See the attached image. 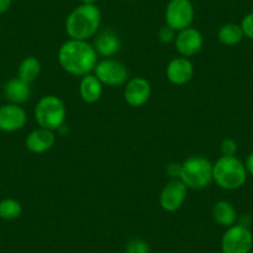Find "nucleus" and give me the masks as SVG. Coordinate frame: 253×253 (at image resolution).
I'll list each match as a JSON object with an SVG mask.
<instances>
[{"mask_svg":"<svg viewBox=\"0 0 253 253\" xmlns=\"http://www.w3.org/2000/svg\"><path fill=\"white\" fill-rule=\"evenodd\" d=\"M61 69L75 77H84L94 71L98 55L88 41L69 39L57 52Z\"/></svg>","mask_w":253,"mask_h":253,"instance_id":"1","label":"nucleus"},{"mask_svg":"<svg viewBox=\"0 0 253 253\" xmlns=\"http://www.w3.org/2000/svg\"><path fill=\"white\" fill-rule=\"evenodd\" d=\"M101 23L102 13L98 6L80 4L67 15L65 30L70 39L88 41L98 34Z\"/></svg>","mask_w":253,"mask_h":253,"instance_id":"2","label":"nucleus"},{"mask_svg":"<svg viewBox=\"0 0 253 253\" xmlns=\"http://www.w3.org/2000/svg\"><path fill=\"white\" fill-rule=\"evenodd\" d=\"M245 164L236 155H222L213 163V181L223 190H237L247 180Z\"/></svg>","mask_w":253,"mask_h":253,"instance_id":"3","label":"nucleus"},{"mask_svg":"<svg viewBox=\"0 0 253 253\" xmlns=\"http://www.w3.org/2000/svg\"><path fill=\"white\" fill-rule=\"evenodd\" d=\"M34 117L41 128H46L52 132L60 130L67 117L66 104L60 97L53 94L43 96L35 104Z\"/></svg>","mask_w":253,"mask_h":253,"instance_id":"4","label":"nucleus"},{"mask_svg":"<svg viewBox=\"0 0 253 253\" xmlns=\"http://www.w3.org/2000/svg\"><path fill=\"white\" fill-rule=\"evenodd\" d=\"M179 179L190 190L206 189L213 181V164L201 155H193L181 163Z\"/></svg>","mask_w":253,"mask_h":253,"instance_id":"5","label":"nucleus"},{"mask_svg":"<svg viewBox=\"0 0 253 253\" xmlns=\"http://www.w3.org/2000/svg\"><path fill=\"white\" fill-rule=\"evenodd\" d=\"M194 19L195 8L191 0H169L164 11L165 25L177 33L193 25Z\"/></svg>","mask_w":253,"mask_h":253,"instance_id":"6","label":"nucleus"},{"mask_svg":"<svg viewBox=\"0 0 253 253\" xmlns=\"http://www.w3.org/2000/svg\"><path fill=\"white\" fill-rule=\"evenodd\" d=\"M252 246V232L247 226L241 223H235L228 227L221 240L222 253H250Z\"/></svg>","mask_w":253,"mask_h":253,"instance_id":"7","label":"nucleus"},{"mask_svg":"<svg viewBox=\"0 0 253 253\" xmlns=\"http://www.w3.org/2000/svg\"><path fill=\"white\" fill-rule=\"evenodd\" d=\"M93 74L102 82L103 86L117 87L126 84L128 81V70L126 66L116 58H103L98 61L94 67Z\"/></svg>","mask_w":253,"mask_h":253,"instance_id":"8","label":"nucleus"},{"mask_svg":"<svg viewBox=\"0 0 253 253\" xmlns=\"http://www.w3.org/2000/svg\"><path fill=\"white\" fill-rule=\"evenodd\" d=\"M189 189L180 179H171L164 185L160 191L159 204L160 208L167 212H175L186 201Z\"/></svg>","mask_w":253,"mask_h":253,"instance_id":"9","label":"nucleus"},{"mask_svg":"<svg viewBox=\"0 0 253 253\" xmlns=\"http://www.w3.org/2000/svg\"><path fill=\"white\" fill-rule=\"evenodd\" d=\"M175 48L182 57H194L198 55L204 47V36L196 28L184 29L176 33V38L174 40Z\"/></svg>","mask_w":253,"mask_h":253,"instance_id":"10","label":"nucleus"},{"mask_svg":"<svg viewBox=\"0 0 253 253\" xmlns=\"http://www.w3.org/2000/svg\"><path fill=\"white\" fill-rule=\"evenodd\" d=\"M28 123V113L20 104L5 103L0 106V130L16 133Z\"/></svg>","mask_w":253,"mask_h":253,"instance_id":"11","label":"nucleus"},{"mask_svg":"<svg viewBox=\"0 0 253 253\" xmlns=\"http://www.w3.org/2000/svg\"><path fill=\"white\" fill-rule=\"evenodd\" d=\"M123 96L126 104L133 108L144 106L152 96L150 82L142 76L128 80L124 86Z\"/></svg>","mask_w":253,"mask_h":253,"instance_id":"12","label":"nucleus"},{"mask_svg":"<svg viewBox=\"0 0 253 253\" xmlns=\"http://www.w3.org/2000/svg\"><path fill=\"white\" fill-rule=\"evenodd\" d=\"M194 74H195L194 63L190 58L182 57V56L172 58L165 69L167 79L169 80L170 84H176V86H182L191 81Z\"/></svg>","mask_w":253,"mask_h":253,"instance_id":"13","label":"nucleus"},{"mask_svg":"<svg viewBox=\"0 0 253 253\" xmlns=\"http://www.w3.org/2000/svg\"><path fill=\"white\" fill-rule=\"evenodd\" d=\"M55 132L39 126L28 134L25 139V147L29 152L34 153V154H43V153L48 152L55 145Z\"/></svg>","mask_w":253,"mask_h":253,"instance_id":"14","label":"nucleus"},{"mask_svg":"<svg viewBox=\"0 0 253 253\" xmlns=\"http://www.w3.org/2000/svg\"><path fill=\"white\" fill-rule=\"evenodd\" d=\"M122 41L118 34L112 30H104L94 36L93 47L97 55L104 58H111L119 52Z\"/></svg>","mask_w":253,"mask_h":253,"instance_id":"15","label":"nucleus"},{"mask_svg":"<svg viewBox=\"0 0 253 253\" xmlns=\"http://www.w3.org/2000/svg\"><path fill=\"white\" fill-rule=\"evenodd\" d=\"M80 97L88 104L97 103L103 94V84L94 74H88L81 77L79 84Z\"/></svg>","mask_w":253,"mask_h":253,"instance_id":"16","label":"nucleus"},{"mask_svg":"<svg viewBox=\"0 0 253 253\" xmlns=\"http://www.w3.org/2000/svg\"><path fill=\"white\" fill-rule=\"evenodd\" d=\"M4 96L9 103L23 104L29 101L31 96L30 84L23 81L18 76L10 79L4 86Z\"/></svg>","mask_w":253,"mask_h":253,"instance_id":"17","label":"nucleus"},{"mask_svg":"<svg viewBox=\"0 0 253 253\" xmlns=\"http://www.w3.org/2000/svg\"><path fill=\"white\" fill-rule=\"evenodd\" d=\"M212 217L220 226L228 228L237 221V210L227 200H220L213 205Z\"/></svg>","mask_w":253,"mask_h":253,"instance_id":"18","label":"nucleus"},{"mask_svg":"<svg viewBox=\"0 0 253 253\" xmlns=\"http://www.w3.org/2000/svg\"><path fill=\"white\" fill-rule=\"evenodd\" d=\"M41 74V63L35 56H28L19 63L18 77L23 81L31 84L36 81Z\"/></svg>","mask_w":253,"mask_h":253,"instance_id":"19","label":"nucleus"},{"mask_svg":"<svg viewBox=\"0 0 253 253\" xmlns=\"http://www.w3.org/2000/svg\"><path fill=\"white\" fill-rule=\"evenodd\" d=\"M243 31L241 25L235 23L223 24L217 33V39L222 45L225 46H235L241 42L243 39Z\"/></svg>","mask_w":253,"mask_h":253,"instance_id":"20","label":"nucleus"},{"mask_svg":"<svg viewBox=\"0 0 253 253\" xmlns=\"http://www.w3.org/2000/svg\"><path fill=\"white\" fill-rule=\"evenodd\" d=\"M21 213H23V205L16 199L6 198L0 201V218L13 221L20 217Z\"/></svg>","mask_w":253,"mask_h":253,"instance_id":"21","label":"nucleus"},{"mask_svg":"<svg viewBox=\"0 0 253 253\" xmlns=\"http://www.w3.org/2000/svg\"><path fill=\"white\" fill-rule=\"evenodd\" d=\"M126 253H150L149 245L142 238H133L126 246Z\"/></svg>","mask_w":253,"mask_h":253,"instance_id":"22","label":"nucleus"},{"mask_svg":"<svg viewBox=\"0 0 253 253\" xmlns=\"http://www.w3.org/2000/svg\"><path fill=\"white\" fill-rule=\"evenodd\" d=\"M175 38H176V31L168 25L162 26V28L159 29V31H158V39H159L160 42L163 43L174 42Z\"/></svg>","mask_w":253,"mask_h":253,"instance_id":"23","label":"nucleus"},{"mask_svg":"<svg viewBox=\"0 0 253 253\" xmlns=\"http://www.w3.org/2000/svg\"><path fill=\"white\" fill-rule=\"evenodd\" d=\"M241 28H242L243 35L246 38L253 40V11L252 13H248L247 15L243 16L242 21H241Z\"/></svg>","mask_w":253,"mask_h":253,"instance_id":"24","label":"nucleus"},{"mask_svg":"<svg viewBox=\"0 0 253 253\" xmlns=\"http://www.w3.org/2000/svg\"><path fill=\"white\" fill-rule=\"evenodd\" d=\"M238 150V145L236 143L235 139L232 138H227V139H223L221 143V153L222 155H227V157H233L236 155Z\"/></svg>","mask_w":253,"mask_h":253,"instance_id":"25","label":"nucleus"},{"mask_svg":"<svg viewBox=\"0 0 253 253\" xmlns=\"http://www.w3.org/2000/svg\"><path fill=\"white\" fill-rule=\"evenodd\" d=\"M181 171V164L179 163H170L167 167V172L171 179H179Z\"/></svg>","mask_w":253,"mask_h":253,"instance_id":"26","label":"nucleus"},{"mask_svg":"<svg viewBox=\"0 0 253 253\" xmlns=\"http://www.w3.org/2000/svg\"><path fill=\"white\" fill-rule=\"evenodd\" d=\"M13 5V0H0V16L8 13Z\"/></svg>","mask_w":253,"mask_h":253,"instance_id":"27","label":"nucleus"},{"mask_svg":"<svg viewBox=\"0 0 253 253\" xmlns=\"http://www.w3.org/2000/svg\"><path fill=\"white\" fill-rule=\"evenodd\" d=\"M245 167L248 174H251L253 176V152L248 154L247 159H246V163H245Z\"/></svg>","mask_w":253,"mask_h":253,"instance_id":"28","label":"nucleus"},{"mask_svg":"<svg viewBox=\"0 0 253 253\" xmlns=\"http://www.w3.org/2000/svg\"><path fill=\"white\" fill-rule=\"evenodd\" d=\"M81 4H88V5H97L98 0H80Z\"/></svg>","mask_w":253,"mask_h":253,"instance_id":"29","label":"nucleus"}]
</instances>
